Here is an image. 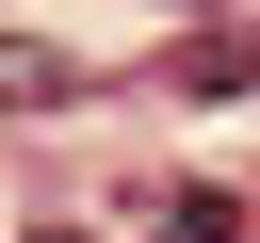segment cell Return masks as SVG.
I'll use <instances>...</instances> for the list:
<instances>
[{
	"mask_svg": "<svg viewBox=\"0 0 260 243\" xmlns=\"http://www.w3.org/2000/svg\"><path fill=\"white\" fill-rule=\"evenodd\" d=\"M244 81H260L244 32H195V49H179V97H244Z\"/></svg>",
	"mask_w": 260,
	"mask_h": 243,
	"instance_id": "obj_1",
	"label": "cell"
},
{
	"mask_svg": "<svg viewBox=\"0 0 260 243\" xmlns=\"http://www.w3.org/2000/svg\"><path fill=\"white\" fill-rule=\"evenodd\" d=\"M0 97H16V113H49V97H65V49H49V32H16V49H0Z\"/></svg>",
	"mask_w": 260,
	"mask_h": 243,
	"instance_id": "obj_2",
	"label": "cell"
},
{
	"mask_svg": "<svg viewBox=\"0 0 260 243\" xmlns=\"http://www.w3.org/2000/svg\"><path fill=\"white\" fill-rule=\"evenodd\" d=\"M162 243H244V211L228 194H162Z\"/></svg>",
	"mask_w": 260,
	"mask_h": 243,
	"instance_id": "obj_3",
	"label": "cell"
},
{
	"mask_svg": "<svg viewBox=\"0 0 260 243\" xmlns=\"http://www.w3.org/2000/svg\"><path fill=\"white\" fill-rule=\"evenodd\" d=\"M32 243H81V227H32Z\"/></svg>",
	"mask_w": 260,
	"mask_h": 243,
	"instance_id": "obj_4",
	"label": "cell"
}]
</instances>
